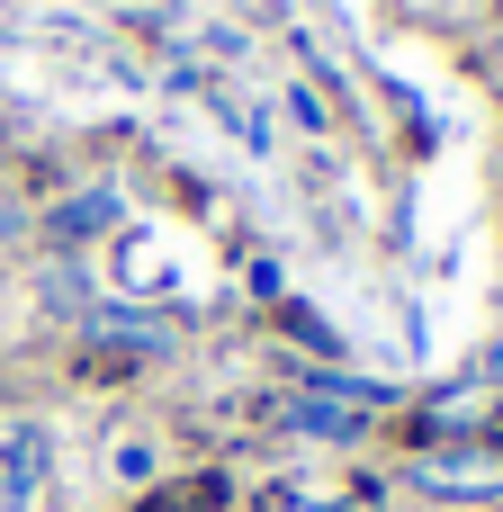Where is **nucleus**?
<instances>
[{"instance_id":"20e7f679","label":"nucleus","mask_w":503,"mask_h":512,"mask_svg":"<svg viewBox=\"0 0 503 512\" xmlns=\"http://www.w3.org/2000/svg\"><path fill=\"white\" fill-rule=\"evenodd\" d=\"M90 342H108V351H162L171 333L144 324V315H126V306H99V315H90Z\"/></svg>"},{"instance_id":"0eeeda50","label":"nucleus","mask_w":503,"mask_h":512,"mask_svg":"<svg viewBox=\"0 0 503 512\" xmlns=\"http://www.w3.org/2000/svg\"><path fill=\"white\" fill-rule=\"evenodd\" d=\"M486 378H495V387H503V342H495V351H486Z\"/></svg>"},{"instance_id":"423d86ee","label":"nucleus","mask_w":503,"mask_h":512,"mask_svg":"<svg viewBox=\"0 0 503 512\" xmlns=\"http://www.w3.org/2000/svg\"><path fill=\"white\" fill-rule=\"evenodd\" d=\"M279 512H360V504H324V495H288Z\"/></svg>"},{"instance_id":"7ed1b4c3","label":"nucleus","mask_w":503,"mask_h":512,"mask_svg":"<svg viewBox=\"0 0 503 512\" xmlns=\"http://www.w3.org/2000/svg\"><path fill=\"white\" fill-rule=\"evenodd\" d=\"M414 486H432V495H503V459H486V450H441V459L414 468Z\"/></svg>"},{"instance_id":"f257e3e1","label":"nucleus","mask_w":503,"mask_h":512,"mask_svg":"<svg viewBox=\"0 0 503 512\" xmlns=\"http://www.w3.org/2000/svg\"><path fill=\"white\" fill-rule=\"evenodd\" d=\"M369 405H378V387H351V378H324V387L288 396V432H306V441H360Z\"/></svg>"},{"instance_id":"39448f33","label":"nucleus","mask_w":503,"mask_h":512,"mask_svg":"<svg viewBox=\"0 0 503 512\" xmlns=\"http://www.w3.org/2000/svg\"><path fill=\"white\" fill-rule=\"evenodd\" d=\"M108 225H117V198H108V189H90V198H72V207L54 216V234H63V243H81V234H108Z\"/></svg>"},{"instance_id":"f03ea898","label":"nucleus","mask_w":503,"mask_h":512,"mask_svg":"<svg viewBox=\"0 0 503 512\" xmlns=\"http://www.w3.org/2000/svg\"><path fill=\"white\" fill-rule=\"evenodd\" d=\"M45 486H54V441H45L36 423H18V432L0 441V512H27Z\"/></svg>"}]
</instances>
